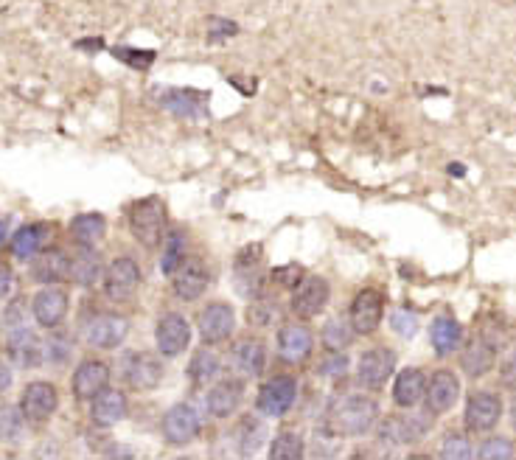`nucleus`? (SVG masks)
I'll return each mask as SVG.
<instances>
[{
	"mask_svg": "<svg viewBox=\"0 0 516 460\" xmlns=\"http://www.w3.org/2000/svg\"><path fill=\"white\" fill-rule=\"evenodd\" d=\"M376 421H379V404L362 393H348L343 399H337L329 413L331 432L343 435V438H359V435L371 432Z\"/></svg>",
	"mask_w": 516,
	"mask_h": 460,
	"instance_id": "f257e3e1",
	"label": "nucleus"
},
{
	"mask_svg": "<svg viewBox=\"0 0 516 460\" xmlns=\"http://www.w3.org/2000/svg\"><path fill=\"white\" fill-rule=\"evenodd\" d=\"M129 230L132 236L146 247V250H155L163 245L166 239V205L158 197H146L138 200L129 208Z\"/></svg>",
	"mask_w": 516,
	"mask_h": 460,
	"instance_id": "f03ea898",
	"label": "nucleus"
},
{
	"mask_svg": "<svg viewBox=\"0 0 516 460\" xmlns=\"http://www.w3.org/2000/svg\"><path fill=\"white\" fill-rule=\"evenodd\" d=\"M432 430V413H404V416H385L379 421V441L387 446H410L424 441Z\"/></svg>",
	"mask_w": 516,
	"mask_h": 460,
	"instance_id": "7ed1b4c3",
	"label": "nucleus"
},
{
	"mask_svg": "<svg viewBox=\"0 0 516 460\" xmlns=\"http://www.w3.org/2000/svg\"><path fill=\"white\" fill-rule=\"evenodd\" d=\"M141 287V267L132 256H118L104 270V295L113 303H127Z\"/></svg>",
	"mask_w": 516,
	"mask_h": 460,
	"instance_id": "20e7f679",
	"label": "nucleus"
},
{
	"mask_svg": "<svg viewBox=\"0 0 516 460\" xmlns=\"http://www.w3.org/2000/svg\"><path fill=\"white\" fill-rule=\"evenodd\" d=\"M396 374V351L376 345L368 348L357 362V382L365 390H382Z\"/></svg>",
	"mask_w": 516,
	"mask_h": 460,
	"instance_id": "39448f33",
	"label": "nucleus"
},
{
	"mask_svg": "<svg viewBox=\"0 0 516 460\" xmlns=\"http://www.w3.org/2000/svg\"><path fill=\"white\" fill-rule=\"evenodd\" d=\"M329 298L331 287L326 278H320V275H303L301 281H298V287L292 289L289 309H292V315L301 317V320H312V317H317L326 309Z\"/></svg>",
	"mask_w": 516,
	"mask_h": 460,
	"instance_id": "423d86ee",
	"label": "nucleus"
},
{
	"mask_svg": "<svg viewBox=\"0 0 516 460\" xmlns=\"http://www.w3.org/2000/svg\"><path fill=\"white\" fill-rule=\"evenodd\" d=\"M160 430L163 438L172 446H186L191 444L202 430V416L194 404H174L172 410H166V416L160 421Z\"/></svg>",
	"mask_w": 516,
	"mask_h": 460,
	"instance_id": "0eeeda50",
	"label": "nucleus"
},
{
	"mask_svg": "<svg viewBox=\"0 0 516 460\" xmlns=\"http://www.w3.org/2000/svg\"><path fill=\"white\" fill-rule=\"evenodd\" d=\"M298 402V382L295 376H273L258 390V410L264 416L281 418Z\"/></svg>",
	"mask_w": 516,
	"mask_h": 460,
	"instance_id": "6e6552de",
	"label": "nucleus"
},
{
	"mask_svg": "<svg viewBox=\"0 0 516 460\" xmlns=\"http://www.w3.org/2000/svg\"><path fill=\"white\" fill-rule=\"evenodd\" d=\"M68 309H71V295L57 284H45L31 301V315L43 329H57L68 317Z\"/></svg>",
	"mask_w": 516,
	"mask_h": 460,
	"instance_id": "1a4fd4ad",
	"label": "nucleus"
},
{
	"mask_svg": "<svg viewBox=\"0 0 516 460\" xmlns=\"http://www.w3.org/2000/svg\"><path fill=\"white\" fill-rule=\"evenodd\" d=\"M121 376L127 382V388L132 390H152L158 388L163 379V362L158 354L149 351H135L129 354L124 365H121Z\"/></svg>",
	"mask_w": 516,
	"mask_h": 460,
	"instance_id": "9d476101",
	"label": "nucleus"
},
{
	"mask_svg": "<svg viewBox=\"0 0 516 460\" xmlns=\"http://www.w3.org/2000/svg\"><path fill=\"white\" fill-rule=\"evenodd\" d=\"M466 430L469 432H491L502 418V399L491 390H474L466 402Z\"/></svg>",
	"mask_w": 516,
	"mask_h": 460,
	"instance_id": "9b49d317",
	"label": "nucleus"
},
{
	"mask_svg": "<svg viewBox=\"0 0 516 460\" xmlns=\"http://www.w3.org/2000/svg\"><path fill=\"white\" fill-rule=\"evenodd\" d=\"M57 407L59 390L54 388L51 382H43V379L26 385L23 396H20V410H23V416H26V421H31V424H45L48 418L57 413Z\"/></svg>",
	"mask_w": 516,
	"mask_h": 460,
	"instance_id": "f8f14e48",
	"label": "nucleus"
},
{
	"mask_svg": "<svg viewBox=\"0 0 516 460\" xmlns=\"http://www.w3.org/2000/svg\"><path fill=\"white\" fill-rule=\"evenodd\" d=\"M382 317H385V295L379 289H362L351 303V312H348V320H351L354 331L368 337L382 326Z\"/></svg>",
	"mask_w": 516,
	"mask_h": 460,
	"instance_id": "ddd939ff",
	"label": "nucleus"
},
{
	"mask_svg": "<svg viewBox=\"0 0 516 460\" xmlns=\"http://www.w3.org/2000/svg\"><path fill=\"white\" fill-rule=\"evenodd\" d=\"M129 323L127 317L118 315V312H101L85 326L87 343L93 348H101V351H110V348H118V345L127 340Z\"/></svg>",
	"mask_w": 516,
	"mask_h": 460,
	"instance_id": "4468645a",
	"label": "nucleus"
},
{
	"mask_svg": "<svg viewBox=\"0 0 516 460\" xmlns=\"http://www.w3.org/2000/svg\"><path fill=\"white\" fill-rule=\"evenodd\" d=\"M155 343H158L160 357H180L191 343V326L180 312H166L158 320V329H155Z\"/></svg>",
	"mask_w": 516,
	"mask_h": 460,
	"instance_id": "2eb2a0df",
	"label": "nucleus"
},
{
	"mask_svg": "<svg viewBox=\"0 0 516 460\" xmlns=\"http://www.w3.org/2000/svg\"><path fill=\"white\" fill-rule=\"evenodd\" d=\"M172 289L180 301H197L208 287V267L200 256H186L172 275Z\"/></svg>",
	"mask_w": 516,
	"mask_h": 460,
	"instance_id": "dca6fc26",
	"label": "nucleus"
},
{
	"mask_svg": "<svg viewBox=\"0 0 516 460\" xmlns=\"http://www.w3.org/2000/svg\"><path fill=\"white\" fill-rule=\"evenodd\" d=\"M460 399V379L458 374H452L449 368H441L427 379V396H424V404L430 410L432 416H444L449 413Z\"/></svg>",
	"mask_w": 516,
	"mask_h": 460,
	"instance_id": "f3484780",
	"label": "nucleus"
},
{
	"mask_svg": "<svg viewBox=\"0 0 516 460\" xmlns=\"http://www.w3.org/2000/svg\"><path fill=\"white\" fill-rule=\"evenodd\" d=\"M497 354H500V345L494 343L488 334H477L472 337L463 354H460V368L469 379H480V376L491 374V368L497 365Z\"/></svg>",
	"mask_w": 516,
	"mask_h": 460,
	"instance_id": "a211bd4d",
	"label": "nucleus"
},
{
	"mask_svg": "<svg viewBox=\"0 0 516 460\" xmlns=\"http://www.w3.org/2000/svg\"><path fill=\"white\" fill-rule=\"evenodd\" d=\"M236 329V312L225 301L208 303L200 315V337L205 345H219Z\"/></svg>",
	"mask_w": 516,
	"mask_h": 460,
	"instance_id": "6ab92c4d",
	"label": "nucleus"
},
{
	"mask_svg": "<svg viewBox=\"0 0 516 460\" xmlns=\"http://www.w3.org/2000/svg\"><path fill=\"white\" fill-rule=\"evenodd\" d=\"M315 351V334L306 323H287L278 331V357L287 365H301Z\"/></svg>",
	"mask_w": 516,
	"mask_h": 460,
	"instance_id": "aec40b11",
	"label": "nucleus"
},
{
	"mask_svg": "<svg viewBox=\"0 0 516 460\" xmlns=\"http://www.w3.org/2000/svg\"><path fill=\"white\" fill-rule=\"evenodd\" d=\"M110 365L101 360H85L79 362V368L73 371V379H71V388H73V396L79 399V402H93L96 396H99L101 390L110 388Z\"/></svg>",
	"mask_w": 516,
	"mask_h": 460,
	"instance_id": "412c9836",
	"label": "nucleus"
},
{
	"mask_svg": "<svg viewBox=\"0 0 516 460\" xmlns=\"http://www.w3.org/2000/svg\"><path fill=\"white\" fill-rule=\"evenodd\" d=\"M244 402V382L242 379H219L214 388L205 393V407L214 418L233 416Z\"/></svg>",
	"mask_w": 516,
	"mask_h": 460,
	"instance_id": "4be33fe9",
	"label": "nucleus"
},
{
	"mask_svg": "<svg viewBox=\"0 0 516 460\" xmlns=\"http://www.w3.org/2000/svg\"><path fill=\"white\" fill-rule=\"evenodd\" d=\"M9 357L20 368H37L43 362L45 348L29 326H17V329H9Z\"/></svg>",
	"mask_w": 516,
	"mask_h": 460,
	"instance_id": "5701e85b",
	"label": "nucleus"
},
{
	"mask_svg": "<svg viewBox=\"0 0 516 460\" xmlns=\"http://www.w3.org/2000/svg\"><path fill=\"white\" fill-rule=\"evenodd\" d=\"M427 396V376L421 368H404L393 382V402L402 410H416Z\"/></svg>",
	"mask_w": 516,
	"mask_h": 460,
	"instance_id": "b1692460",
	"label": "nucleus"
},
{
	"mask_svg": "<svg viewBox=\"0 0 516 460\" xmlns=\"http://www.w3.org/2000/svg\"><path fill=\"white\" fill-rule=\"evenodd\" d=\"M127 410V396L115 388L101 390L99 396L90 402V418H93V424H99V427H113V424H118L121 418H127Z\"/></svg>",
	"mask_w": 516,
	"mask_h": 460,
	"instance_id": "393cba45",
	"label": "nucleus"
},
{
	"mask_svg": "<svg viewBox=\"0 0 516 460\" xmlns=\"http://www.w3.org/2000/svg\"><path fill=\"white\" fill-rule=\"evenodd\" d=\"M68 273H71V256L59 247L37 253V261L31 267V275L37 284H59L62 278H68Z\"/></svg>",
	"mask_w": 516,
	"mask_h": 460,
	"instance_id": "a878e982",
	"label": "nucleus"
},
{
	"mask_svg": "<svg viewBox=\"0 0 516 460\" xmlns=\"http://www.w3.org/2000/svg\"><path fill=\"white\" fill-rule=\"evenodd\" d=\"M76 287L90 289L93 284H99V278H104V261L93 250V247L79 245L76 256H71V273H68Z\"/></svg>",
	"mask_w": 516,
	"mask_h": 460,
	"instance_id": "bb28decb",
	"label": "nucleus"
},
{
	"mask_svg": "<svg viewBox=\"0 0 516 460\" xmlns=\"http://www.w3.org/2000/svg\"><path fill=\"white\" fill-rule=\"evenodd\" d=\"M463 340V326L452 315L435 317L430 323V343L438 357H449L452 351H458Z\"/></svg>",
	"mask_w": 516,
	"mask_h": 460,
	"instance_id": "cd10ccee",
	"label": "nucleus"
},
{
	"mask_svg": "<svg viewBox=\"0 0 516 460\" xmlns=\"http://www.w3.org/2000/svg\"><path fill=\"white\" fill-rule=\"evenodd\" d=\"M233 362L244 376H261L267 368V345L256 337H244L233 351Z\"/></svg>",
	"mask_w": 516,
	"mask_h": 460,
	"instance_id": "c85d7f7f",
	"label": "nucleus"
},
{
	"mask_svg": "<svg viewBox=\"0 0 516 460\" xmlns=\"http://www.w3.org/2000/svg\"><path fill=\"white\" fill-rule=\"evenodd\" d=\"M45 239H48V225H43V222L23 225V228L15 233V239H12V253H15L20 261L34 259L37 253H43Z\"/></svg>",
	"mask_w": 516,
	"mask_h": 460,
	"instance_id": "c756f323",
	"label": "nucleus"
},
{
	"mask_svg": "<svg viewBox=\"0 0 516 460\" xmlns=\"http://www.w3.org/2000/svg\"><path fill=\"white\" fill-rule=\"evenodd\" d=\"M71 236L76 245L96 247L107 236V219L101 214H79L73 216Z\"/></svg>",
	"mask_w": 516,
	"mask_h": 460,
	"instance_id": "7c9ffc66",
	"label": "nucleus"
},
{
	"mask_svg": "<svg viewBox=\"0 0 516 460\" xmlns=\"http://www.w3.org/2000/svg\"><path fill=\"white\" fill-rule=\"evenodd\" d=\"M219 371H222V360L216 357L214 351H208V348L197 351V354L191 357V362H188V379H191V385H197V388H202L205 382L216 379Z\"/></svg>",
	"mask_w": 516,
	"mask_h": 460,
	"instance_id": "2f4dec72",
	"label": "nucleus"
},
{
	"mask_svg": "<svg viewBox=\"0 0 516 460\" xmlns=\"http://www.w3.org/2000/svg\"><path fill=\"white\" fill-rule=\"evenodd\" d=\"M306 455L301 432L281 430L275 432V438L270 441V458L273 460H301Z\"/></svg>",
	"mask_w": 516,
	"mask_h": 460,
	"instance_id": "473e14b6",
	"label": "nucleus"
},
{
	"mask_svg": "<svg viewBox=\"0 0 516 460\" xmlns=\"http://www.w3.org/2000/svg\"><path fill=\"white\" fill-rule=\"evenodd\" d=\"M160 247H163L160 270H163V275H172L177 270V264L186 259V233L183 230H169Z\"/></svg>",
	"mask_w": 516,
	"mask_h": 460,
	"instance_id": "72a5a7b5",
	"label": "nucleus"
},
{
	"mask_svg": "<svg viewBox=\"0 0 516 460\" xmlns=\"http://www.w3.org/2000/svg\"><path fill=\"white\" fill-rule=\"evenodd\" d=\"M275 320H278V301L270 298V295H256L250 298V306H247V323L253 329H270Z\"/></svg>",
	"mask_w": 516,
	"mask_h": 460,
	"instance_id": "f704fd0d",
	"label": "nucleus"
},
{
	"mask_svg": "<svg viewBox=\"0 0 516 460\" xmlns=\"http://www.w3.org/2000/svg\"><path fill=\"white\" fill-rule=\"evenodd\" d=\"M261 441H267V427L258 418L247 416L236 427V446H239V452L242 455H253L258 446H261Z\"/></svg>",
	"mask_w": 516,
	"mask_h": 460,
	"instance_id": "c9c22d12",
	"label": "nucleus"
},
{
	"mask_svg": "<svg viewBox=\"0 0 516 460\" xmlns=\"http://www.w3.org/2000/svg\"><path fill=\"white\" fill-rule=\"evenodd\" d=\"M354 326H351V320H345V317H334L329 320L326 326H323V345L329 348V351H345L351 340H354Z\"/></svg>",
	"mask_w": 516,
	"mask_h": 460,
	"instance_id": "e433bc0d",
	"label": "nucleus"
},
{
	"mask_svg": "<svg viewBox=\"0 0 516 460\" xmlns=\"http://www.w3.org/2000/svg\"><path fill=\"white\" fill-rule=\"evenodd\" d=\"M23 424L26 416L20 410V404H0V441L3 444H15L17 438L23 435Z\"/></svg>",
	"mask_w": 516,
	"mask_h": 460,
	"instance_id": "4c0bfd02",
	"label": "nucleus"
},
{
	"mask_svg": "<svg viewBox=\"0 0 516 460\" xmlns=\"http://www.w3.org/2000/svg\"><path fill=\"white\" fill-rule=\"evenodd\" d=\"M444 460H469L474 458V449H472V441H469V435H463V432H446L444 441H441V452H438Z\"/></svg>",
	"mask_w": 516,
	"mask_h": 460,
	"instance_id": "58836bf2",
	"label": "nucleus"
},
{
	"mask_svg": "<svg viewBox=\"0 0 516 460\" xmlns=\"http://www.w3.org/2000/svg\"><path fill=\"white\" fill-rule=\"evenodd\" d=\"M477 458L483 460H508L514 458V444L508 438H488L483 446L477 449Z\"/></svg>",
	"mask_w": 516,
	"mask_h": 460,
	"instance_id": "ea45409f",
	"label": "nucleus"
},
{
	"mask_svg": "<svg viewBox=\"0 0 516 460\" xmlns=\"http://www.w3.org/2000/svg\"><path fill=\"white\" fill-rule=\"evenodd\" d=\"M345 371H348V357H345L343 351H331L329 357L323 360V374L331 376V379L343 376Z\"/></svg>",
	"mask_w": 516,
	"mask_h": 460,
	"instance_id": "a19ab883",
	"label": "nucleus"
},
{
	"mask_svg": "<svg viewBox=\"0 0 516 460\" xmlns=\"http://www.w3.org/2000/svg\"><path fill=\"white\" fill-rule=\"evenodd\" d=\"M45 357H48L51 362H65L68 357H71V343H68L65 337H57V334H54V337L48 340V351H45Z\"/></svg>",
	"mask_w": 516,
	"mask_h": 460,
	"instance_id": "79ce46f5",
	"label": "nucleus"
},
{
	"mask_svg": "<svg viewBox=\"0 0 516 460\" xmlns=\"http://www.w3.org/2000/svg\"><path fill=\"white\" fill-rule=\"evenodd\" d=\"M500 385L505 390H514L516 393V348L502 360L500 365Z\"/></svg>",
	"mask_w": 516,
	"mask_h": 460,
	"instance_id": "37998d69",
	"label": "nucleus"
},
{
	"mask_svg": "<svg viewBox=\"0 0 516 460\" xmlns=\"http://www.w3.org/2000/svg\"><path fill=\"white\" fill-rule=\"evenodd\" d=\"M390 326L399 331L402 337H413V334H416V329H418V320H416V315H407V312H396V315L390 317Z\"/></svg>",
	"mask_w": 516,
	"mask_h": 460,
	"instance_id": "c03bdc74",
	"label": "nucleus"
},
{
	"mask_svg": "<svg viewBox=\"0 0 516 460\" xmlns=\"http://www.w3.org/2000/svg\"><path fill=\"white\" fill-rule=\"evenodd\" d=\"M12 289H15V273H12V267L6 261H0V301L9 298Z\"/></svg>",
	"mask_w": 516,
	"mask_h": 460,
	"instance_id": "a18cd8bd",
	"label": "nucleus"
},
{
	"mask_svg": "<svg viewBox=\"0 0 516 460\" xmlns=\"http://www.w3.org/2000/svg\"><path fill=\"white\" fill-rule=\"evenodd\" d=\"M12 385V371L6 365H0V390H6Z\"/></svg>",
	"mask_w": 516,
	"mask_h": 460,
	"instance_id": "49530a36",
	"label": "nucleus"
},
{
	"mask_svg": "<svg viewBox=\"0 0 516 460\" xmlns=\"http://www.w3.org/2000/svg\"><path fill=\"white\" fill-rule=\"evenodd\" d=\"M6 233H9V222H6V219H0V245L6 242Z\"/></svg>",
	"mask_w": 516,
	"mask_h": 460,
	"instance_id": "de8ad7c7",
	"label": "nucleus"
},
{
	"mask_svg": "<svg viewBox=\"0 0 516 460\" xmlns=\"http://www.w3.org/2000/svg\"><path fill=\"white\" fill-rule=\"evenodd\" d=\"M511 427H514V432H516V399H514V404H511Z\"/></svg>",
	"mask_w": 516,
	"mask_h": 460,
	"instance_id": "09e8293b",
	"label": "nucleus"
}]
</instances>
